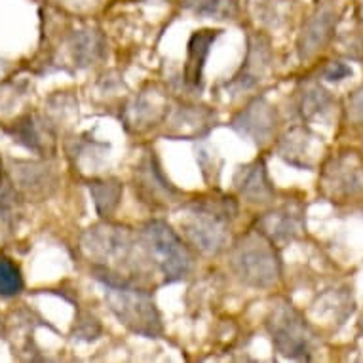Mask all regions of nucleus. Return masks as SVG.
<instances>
[{"label":"nucleus","mask_w":363,"mask_h":363,"mask_svg":"<svg viewBox=\"0 0 363 363\" xmlns=\"http://www.w3.org/2000/svg\"><path fill=\"white\" fill-rule=\"evenodd\" d=\"M0 185H2V160H0Z\"/></svg>","instance_id":"nucleus-21"},{"label":"nucleus","mask_w":363,"mask_h":363,"mask_svg":"<svg viewBox=\"0 0 363 363\" xmlns=\"http://www.w3.org/2000/svg\"><path fill=\"white\" fill-rule=\"evenodd\" d=\"M268 331L280 354L293 359H310L314 333L291 304L276 306L272 315L268 318Z\"/></svg>","instance_id":"nucleus-6"},{"label":"nucleus","mask_w":363,"mask_h":363,"mask_svg":"<svg viewBox=\"0 0 363 363\" xmlns=\"http://www.w3.org/2000/svg\"><path fill=\"white\" fill-rule=\"evenodd\" d=\"M105 286V297L111 304V310L118 318L120 323L131 329L133 333L145 337L162 335V320L155 301L147 291L131 287L120 278H103L97 276Z\"/></svg>","instance_id":"nucleus-1"},{"label":"nucleus","mask_w":363,"mask_h":363,"mask_svg":"<svg viewBox=\"0 0 363 363\" xmlns=\"http://www.w3.org/2000/svg\"><path fill=\"white\" fill-rule=\"evenodd\" d=\"M234 183H236L240 194L247 198L250 202H268L274 196V189L268 181L267 167L262 160L242 167Z\"/></svg>","instance_id":"nucleus-11"},{"label":"nucleus","mask_w":363,"mask_h":363,"mask_svg":"<svg viewBox=\"0 0 363 363\" xmlns=\"http://www.w3.org/2000/svg\"><path fill=\"white\" fill-rule=\"evenodd\" d=\"M348 74H352V71L348 69V67L345 65V63H331V65L325 69V78L328 80H342L345 77H348Z\"/></svg>","instance_id":"nucleus-18"},{"label":"nucleus","mask_w":363,"mask_h":363,"mask_svg":"<svg viewBox=\"0 0 363 363\" xmlns=\"http://www.w3.org/2000/svg\"><path fill=\"white\" fill-rule=\"evenodd\" d=\"M304 219L301 206H284L272 213H267L261 219V233L272 244H284L287 240L297 238L303 233Z\"/></svg>","instance_id":"nucleus-9"},{"label":"nucleus","mask_w":363,"mask_h":363,"mask_svg":"<svg viewBox=\"0 0 363 363\" xmlns=\"http://www.w3.org/2000/svg\"><path fill=\"white\" fill-rule=\"evenodd\" d=\"M135 177H138V185L141 194H143L149 202L155 203H169L173 202V194H175V189H173L169 183L164 177L160 166H158V160H156L155 152H149L145 156L139 167H135Z\"/></svg>","instance_id":"nucleus-10"},{"label":"nucleus","mask_w":363,"mask_h":363,"mask_svg":"<svg viewBox=\"0 0 363 363\" xmlns=\"http://www.w3.org/2000/svg\"><path fill=\"white\" fill-rule=\"evenodd\" d=\"M219 4V0H191V6L200 13H215Z\"/></svg>","instance_id":"nucleus-19"},{"label":"nucleus","mask_w":363,"mask_h":363,"mask_svg":"<svg viewBox=\"0 0 363 363\" xmlns=\"http://www.w3.org/2000/svg\"><path fill=\"white\" fill-rule=\"evenodd\" d=\"M325 186L333 196H354L363 191V160L356 155L340 156L325 172Z\"/></svg>","instance_id":"nucleus-8"},{"label":"nucleus","mask_w":363,"mask_h":363,"mask_svg":"<svg viewBox=\"0 0 363 363\" xmlns=\"http://www.w3.org/2000/svg\"><path fill=\"white\" fill-rule=\"evenodd\" d=\"M233 211L228 200H198L181 220L183 233L198 250L217 255L228 242V219Z\"/></svg>","instance_id":"nucleus-2"},{"label":"nucleus","mask_w":363,"mask_h":363,"mask_svg":"<svg viewBox=\"0 0 363 363\" xmlns=\"http://www.w3.org/2000/svg\"><path fill=\"white\" fill-rule=\"evenodd\" d=\"M315 135L306 130H293L291 133H287V138L281 143V156L287 162H291L293 166L310 167L314 155H310L312 150V143H314Z\"/></svg>","instance_id":"nucleus-14"},{"label":"nucleus","mask_w":363,"mask_h":363,"mask_svg":"<svg viewBox=\"0 0 363 363\" xmlns=\"http://www.w3.org/2000/svg\"><path fill=\"white\" fill-rule=\"evenodd\" d=\"M335 23V13L328 8H323L320 12L315 13L314 18L310 19L306 27L303 29V38H301V55L303 57H310L315 54L318 50H322L329 42L331 35H333Z\"/></svg>","instance_id":"nucleus-12"},{"label":"nucleus","mask_w":363,"mask_h":363,"mask_svg":"<svg viewBox=\"0 0 363 363\" xmlns=\"http://www.w3.org/2000/svg\"><path fill=\"white\" fill-rule=\"evenodd\" d=\"M23 289V278L19 268L10 259H0V295L13 297Z\"/></svg>","instance_id":"nucleus-16"},{"label":"nucleus","mask_w":363,"mask_h":363,"mask_svg":"<svg viewBox=\"0 0 363 363\" xmlns=\"http://www.w3.org/2000/svg\"><path fill=\"white\" fill-rule=\"evenodd\" d=\"M135 242L130 233L120 226H96L89 228L84 236L82 247L89 257L107 264V272H122V268L133 264L135 259Z\"/></svg>","instance_id":"nucleus-5"},{"label":"nucleus","mask_w":363,"mask_h":363,"mask_svg":"<svg viewBox=\"0 0 363 363\" xmlns=\"http://www.w3.org/2000/svg\"><path fill=\"white\" fill-rule=\"evenodd\" d=\"M329 103V96L328 91H323L322 88H310L306 94H304V99H303V114L304 116H312L314 113L318 111H322L325 105Z\"/></svg>","instance_id":"nucleus-17"},{"label":"nucleus","mask_w":363,"mask_h":363,"mask_svg":"<svg viewBox=\"0 0 363 363\" xmlns=\"http://www.w3.org/2000/svg\"><path fill=\"white\" fill-rule=\"evenodd\" d=\"M233 128L242 135H247L255 143L264 145L270 141L276 128V113L264 99H255L245 111L234 118Z\"/></svg>","instance_id":"nucleus-7"},{"label":"nucleus","mask_w":363,"mask_h":363,"mask_svg":"<svg viewBox=\"0 0 363 363\" xmlns=\"http://www.w3.org/2000/svg\"><path fill=\"white\" fill-rule=\"evenodd\" d=\"M350 108H352V116L357 120V122H363V89L362 91H357L354 99L350 103Z\"/></svg>","instance_id":"nucleus-20"},{"label":"nucleus","mask_w":363,"mask_h":363,"mask_svg":"<svg viewBox=\"0 0 363 363\" xmlns=\"http://www.w3.org/2000/svg\"><path fill=\"white\" fill-rule=\"evenodd\" d=\"M233 268L240 280L253 287L274 286L280 278V259L274 244L261 233L245 234L233 253Z\"/></svg>","instance_id":"nucleus-3"},{"label":"nucleus","mask_w":363,"mask_h":363,"mask_svg":"<svg viewBox=\"0 0 363 363\" xmlns=\"http://www.w3.org/2000/svg\"><path fill=\"white\" fill-rule=\"evenodd\" d=\"M89 191H91V196L96 200L97 211L107 217L118 208L120 196H122V185L114 179H108V181H94L89 183Z\"/></svg>","instance_id":"nucleus-15"},{"label":"nucleus","mask_w":363,"mask_h":363,"mask_svg":"<svg viewBox=\"0 0 363 363\" xmlns=\"http://www.w3.org/2000/svg\"><path fill=\"white\" fill-rule=\"evenodd\" d=\"M219 35V30H200L189 42V57L185 65V80L192 88L202 86V71L209 55V48Z\"/></svg>","instance_id":"nucleus-13"},{"label":"nucleus","mask_w":363,"mask_h":363,"mask_svg":"<svg viewBox=\"0 0 363 363\" xmlns=\"http://www.w3.org/2000/svg\"><path fill=\"white\" fill-rule=\"evenodd\" d=\"M143 234L150 247L152 261L160 267L167 281H179L191 274L194 268V257L172 226L164 220H150L145 226Z\"/></svg>","instance_id":"nucleus-4"},{"label":"nucleus","mask_w":363,"mask_h":363,"mask_svg":"<svg viewBox=\"0 0 363 363\" xmlns=\"http://www.w3.org/2000/svg\"><path fill=\"white\" fill-rule=\"evenodd\" d=\"M362 328H363V323H362Z\"/></svg>","instance_id":"nucleus-22"}]
</instances>
